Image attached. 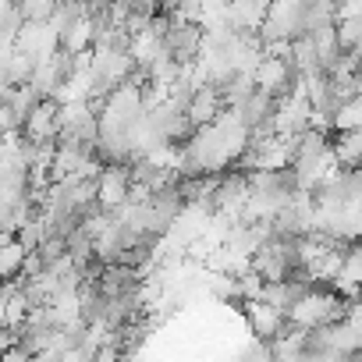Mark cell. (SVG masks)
Masks as SVG:
<instances>
[{
	"label": "cell",
	"mask_w": 362,
	"mask_h": 362,
	"mask_svg": "<svg viewBox=\"0 0 362 362\" xmlns=\"http://www.w3.org/2000/svg\"><path fill=\"white\" fill-rule=\"evenodd\" d=\"M302 11L305 4H295V0H284V4H270V15L263 22V47L270 43H295L302 36Z\"/></svg>",
	"instance_id": "1"
},
{
	"label": "cell",
	"mask_w": 362,
	"mask_h": 362,
	"mask_svg": "<svg viewBox=\"0 0 362 362\" xmlns=\"http://www.w3.org/2000/svg\"><path fill=\"white\" fill-rule=\"evenodd\" d=\"M132 167H103L100 181H96V206L103 214H117L121 206H128L132 199Z\"/></svg>",
	"instance_id": "2"
},
{
	"label": "cell",
	"mask_w": 362,
	"mask_h": 362,
	"mask_svg": "<svg viewBox=\"0 0 362 362\" xmlns=\"http://www.w3.org/2000/svg\"><path fill=\"white\" fill-rule=\"evenodd\" d=\"M61 103L57 100H43L33 114H29V121H25V139L29 142H36V146H57L61 142Z\"/></svg>",
	"instance_id": "3"
},
{
	"label": "cell",
	"mask_w": 362,
	"mask_h": 362,
	"mask_svg": "<svg viewBox=\"0 0 362 362\" xmlns=\"http://www.w3.org/2000/svg\"><path fill=\"white\" fill-rule=\"evenodd\" d=\"M245 320H249V330L259 337V341H281L284 334H288V313H281V309H274L270 302H249L245 305Z\"/></svg>",
	"instance_id": "4"
},
{
	"label": "cell",
	"mask_w": 362,
	"mask_h": 362,
	"mask_svg": "<svg viewBox=\"0 0 362 362\" xmlns=\"http://www.w3.org/2000/svg\"><path fill=\"white\" fill-rule=\"evenodd\" d=\"M270 15V4H252V0H235L231 4V33H242V36H259L263 33V22Z\"/></svg>",
	"instance_id": "5"
},
{
	"label": "cell",
	"mask_w": 362,
	"mask_h": 362,
	"mask_svg": "<svg viewBox=\"0 0 362 362\" xmlns=\"http://www.w3.org/2000/svg\"><path fill=\"white\" fill-rule=\"evenodd\" d=\"M25 263H29V249L18 238H4V249H0V270H4V277L15 281L18 274H25Z\"/></svg>",
	"instance_id": "6"
},
{
	"label": "cell",
	"mask_w": 362,
	"mask_h": 362,
	"mask_svg": "<svg viewBox=\"0 0 362 362\" xmlns=\"http://www.w3.org/2000/svg\"><path fill=\"white\" fill-rule=\"evenodd\" d=\"M334 153H337L341 167L362 170V128H358V132H344V135L334 142Z\"/></svg>",
	"instance_id": "7"
},
{
	"label": "cell",
	"mask_w": 362,
	"mask_h": 362,
	"mask_svg": "<svg viewBox=\"0 0 362 362\" xmlns=\"http://www.w3.org/2000/svg\"><path fill=\"white\" fill-rule=\"evenodd\" d=\"M54 15H57L54 0H22V18H25V22L47 25V22H54Z\"/></svg>",
	"instance_id": "8"
},
{
	"label": "cell",
	"mask_w": 362,
	"mask_h": 362,
	"mask_svg": "<svg viewBox=\"0 0 362 362\" xmlns=\"http://www.w3.org/2000/svg\"><path fill=\"white\" fill-rule=\"evenodd\" d=\"M238 291H242V302H245V305H249V302H263V295H267V281H263L256 270H249V274L238 277Z\"/></svg>",
	"instance_id": "9"
},
{
	"label": "cell",
	"mask_w": 362,
	"mask_h": 362,
	"mask_svg": "<svg viewBox=\"0 0 362 362\" xmlns=\"http://www.w3.org/2000/svg\"><path fill=\"white\" fill-rule=\"evenodd\" d=\"M4 362H33V355H29L22 344H15V348H8V351H4Z\"/></svg>",
	"instance_id": "10"
}]
</instances>
